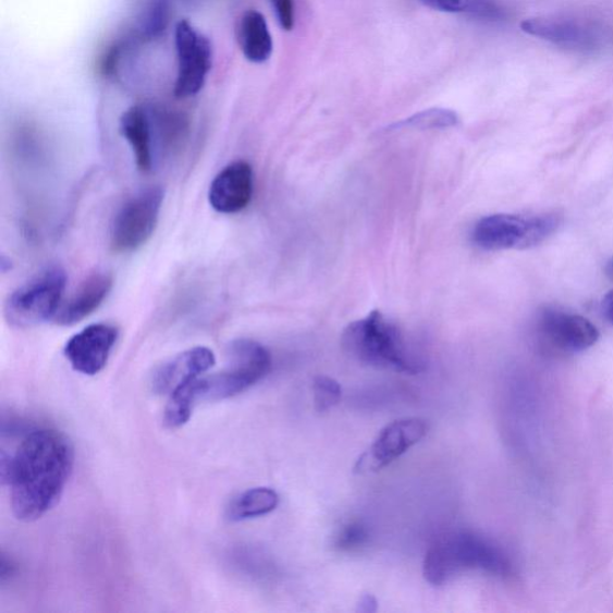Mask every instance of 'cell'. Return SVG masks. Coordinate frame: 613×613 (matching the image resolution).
Here are the masks:
<instances>
[{
	"mask_svg": "<svg viewBox=\"0 0 613 613\" xmlns=\"http://www.w3.org/2000/svg\"><path fill=\"white\" fill-rule=\"evenodd\" d=\"M556 212L532 216L496 213L474 228V243L487 250L528 249L545 242L561 225Z\"/></svg>",
	"mask_w": 613,
	"mask_h": 613,
	"instance_id": "obj_5",
	"label": "cell"
},
{
	"mask_svg": "<svg viewBox=\"0 0 613 613\" xmlns=\"http://www.w3.org/2000/svg\"><path fill=\"white\" fill-rule=\"evenodd\" d=\"M281 27L286 30H293L295 26V5L294 0H270Z\"/></svg>",
	"mask_w": 613,
	"mask_h": 613,
	"instance_id": "obj_23",
	"label": "cell"
},
{
	"mask_svg": "<svg viewBox=\"0 0 613 613\" xmlns=\"http://www.w3.org/2000/svg\"><path fill=\"white\" fill-rule=\"evenodd\" d=\"M459 123L456 113L442 108H432L425 112L417 113L402 123L394 125L396 128L410 127L417 130L449 128Z\"/></svg>",
	"mask_w": 613,
	"mask_h": 613,
	"instance_id": "obj_20",
	"label": "cell"
},
{
	"mask_svg": "<svg viewBox=\"0 0 613 613\" xmlns=\"http://www.w3.org/2000/svg\"><path fill=\"white\" fill-rule=\"evenodd\" d=\"M214 364L216 357L209 347L189 348L156 369L152 390L158 394L170 395L183 384L204 376Z\"/></svg>",
	"mask_w": 613,
	"mask_h": 613,
	"instance_id": "obj_14",
	"label": "cell"
},
{
	"mask_svg": "<svg viewBox=\"0 0 613 613\" xmlns=\"http://www.w3.org/2000/svg\"><path fill=\"white\" fill-rule=\"evenodd\" d=\"M177 75L174 84L176 99L194 98L206 86L212 69V45L208 36L186 20L175 27Z\"/></svg>",
	"mask_w": 613,
	"mask_h": 613,
	"instance_id": "obj_9",
	"label": "cell"
},
{
	"mask_svg": "<svg viewBox=\"0 0 613 613\" xmlns=\"http://www.w3.org/2000/svg\"><path fill=\"white\" fill-rule=\"evenodd\" d=\"M538 329L543 340L562 353L585 352L599 340V332L590 320L559 309L542 311Z\"/></svg>",
	"mask_w": 613,
	"mask_h": 613,
	"instance_id": "obj_11",
	"label": "cell"
},
{
	"mask_svg": "<svg viewBox=\"0 0 613 613\" xmlns=\"http://www.w3.org/2000/svg\"><path fill=\"white\" fill-rule=\"evenodd\" d=\"M163 199L161 187H149L120 208L111 232V246L117 254H131L148 243L159 223Z\"/></svg>",
	"mask_w": 613,
	"mask_h": 613,
	"instance_id": "obj_8",
	"label": "cell"
},
{
	"mask_svg": "<svg viewBox=\"0 0 613 613\" xmlns=\"http://www.w3.org/2000/svg\"><path fill=\"white\" fill-rule=\"evenodd\" d=\"M605 317L613 323V292L609 293L603 302Z\"/></svg>",
	"mask_w": 613,
	"mask_h": 613,
	"instance_id": "obj_26",
	"label": "cell"
},
{
	"mask_svg": "<svg viewBox=\"0 0 613 613\" xmlns=\"http://www.w3.org/2000/svg\"><path fill=\"white\" fill-rule=\"evenodd\" d=\"M120 134L127 140L140 172L152 170L154 127L146 107L134 106L120 118Z\"/></svg>",
	"mask_w": 613,
	"mask_h": 613,
	"instance_id": "obj_16",
	"label": "cell"
},
{
	"mask_svg": "<svg viewBox=\"0 0 613 613\" xmlns=\"http://www.w3.org/2000/svg\"><path fill=\"white\" fill-rule=\"evenodd\" d=\"M368 531L364 524L351 522L340 527L333 538V547L342 552L355 551L368 542Z\"/></svg>",
	"mask_w": 613,
	"mask_h": 613,
	"instance_id": "obj_22",
	"label": "cell"
},
{
	"mask_svg": "<svg viewBox=\"0 0 613 613\" xmlns=\"http://www.w3.org/2000/svg\"><path fill=\"white\" fill-rule=\"evenodd\" d=\"M237 40L252 63H266L273 51L272 36L266 17L259 11L249 10L240 21Z\"/></svg>",
	"mask_w": 613,
	"mask_h": 613,
	"instance_id": "obj_17",
	"label": "cell"
},
{
	"mask_svg": "<svg viewBox=\"0 0 613 613\" xmlns=\"http://www.w3.org/2000/svg\"><path fill=\"white\" fill-rule=\"evenodd\" d=\"M428 424L422 418L408 417L394 420L384 427L369 449L359 456L355 473L359 475L382 470L422 440Z\"/></svg>",
	"mask_w": 613,
	"mask_h": 613,
	"instance_id": "obj_10",
	"label": "cell"
},
{
	"mask_svg": "<svg viewBox=\"0 0 613 613\" xmlns=\"http://www.w3.org/2000/svg\"><path fill=\"white\" fill-rule=\"evenodd\" d=\"M468 571L508 576L513 572L510 556L486 537L468 531H455L440 537L426 555V580L441 586Z\"/></svg>",
	"mask_w": 613,
	"mask_h": 613,
	"instance_id": "obj_2",
	"label": "cell"
},
{
	"mask_svg": "<svg viewBox=\"0 0 613 613\" xmlns=\"http://www.w3.org/2000/svg\"><path fill=\"white\" fill-rule=\"evenodd\" d=\"M606 274L608 278L613 281V258L606 263Z\"/></svg>",
	"mask_w": 613,
	"mask_h": 613,
	"instance_id": "obj_27",
	"label": "cell"
},
{
	"mask_svg": "<svg viewBox=\"0 0 613 613\" xmlns=\"http://www.w3.org/2000/svg\"><path fill=\"white\" fill-rule=\"evenodd\" d=\"M112 287L111 273L96 271L89 274L77 291L60 306L54 322L60 327H71V324L88 318L103 304Z\"/></svg>",
	"mask_w": 613,
	"mask_h": 613,
	"instance_id": "obj_15",
	"label": "cell"
},
{
	"mask_svg": "<svg viewBox=\"0 0 613 613\" xmlns=\"http://www.w3.org/2000/svg\"><path fill=\"white\" fill-rule=\"evenodd\" d=\"M171 17V7L168 0H150L139 20L137 36L142 41H152L160 38L168 27Z\"/></svg>",
	"mask_w": 613,
	"mask_h": 613,
	"instance_id": "obj_19",
	"label": "cell"
},
{
	"mask_svg": "<svg viewBox=\"0 0 613 613\" xmlns=\"http://www.w3.org/2000/svg\"><path fill=\"white\" fill-rule=\"evenodd\" d=\"M378 603L375 597L370 594H365L360 597L358 603V611L363 612H375L377 611Z\"/></svg>",
	"mask_w": 613,
	"mask_h": 613,
	"instance_id": "obj_25",
	"label": "cell"
},
{
	"mask_svg": "<svg viewBox=\"0 0 613 613\" xmlns=\"http://www.w3.org/2000/svg\"><path fill=\"white\" fill-rule=\"evenodd\" d=\"M417 2L438 11L453 12V14L466 10V0H417Z\"/></svg>",
	"mask_w": 613,
	"mask_h": 613,
	"instance_id": "obj_24",
	"label": "cell"
},
{
	"mask_svg": "<svg viewBox=\"0 0 613 613\" xmlns=\"http://www.w3.org/2000/svg\"><path fill=\"white\" fill-rule=\"evenodd\" d=\"M271 366L272 358L266 346L252 340L234 341L226 348L225 369L195 380L197 403L233 399L266 378Z\"/></svg>",
	"mask_w": 613,
	"mask_h": 613,
	"instance_id": "obj_4",
	"label": "cell"
},
{
	"mask_svg": "<svg viewBox=\"0 0 613 613\" xmlns=\"http://www.w3.org/2000/svg\"><path fill=\"white\" fill-rule=\"evenodd\" d=\"M66 282L62 267L51 266L36 273L9 296L4 310L7 320L21 329L54 320L63 304Z\"/></svg>",
	"mask_w": 613,
	"mask_h": 613,
	"instance_id": "obj_6",
	"label": "cell"
},
{
	"mask_svg": "<svg viewBox=\"0 0 613 613\" xmlns=\"http://www.w3.org/2000/svg\"><path fill=\"white\" fill-rule=\"evenodd\" d=\"M279 503L280 496L273 489H249L232 500L226 507V518L235 523L259 518L278 508Z\"/></svg>",
	"mask_w": 613,
	"mask_h": 613,
	"instance_id": "obj_18",
	"label": "cell"
},
{
	"mask_svg": "<svg viewBox=\"0 0 613 613\" xmlns=\"http://www.w3.org/2000/svg\"><path fill=\"white\" fill-rule=\"evenodd\" d=\"M75 451L63 432L36 429L14 454L2 452V479L21 522H35L57 506L74 470Z\"/></svg>",
	"mask_w": 613,
	"mask_h": 613,
	"instance_id": "obj_1",
	"label": "cell"
},
{
	"mask_svg": "<svg viewBox=\"0 0 613 613\" xmlns=\"http://www.w3.org/2000/svg\"><path fill=\"white\" fill-rule=\"evenodd\" d=\"M118 329L108 323H94L71 336L64 353L76 371L96 376L106 367L118 340Z\"/></svg>",
	"mask_w": 613,
	"mask_h": 613,
	"instance_id": "obj_12",
	"label": "cell"
},
{
	"mask_svg": "<svg viewBox=\"0 0 613 613\" xmlns=\"http://www.w3.org/2000/svg\"><path fill=\"white\" fill-rule=\"evenodd\" d=\"M522 29L536 38L583 53L602 52L613 46V30L596 20L538 17L526 20Z\"/></svg>",
	"mask_w": 613,
	"mask_h": 613,
	"instance_id": "obj_7",
	"label": "cell"
},
{
	"mask_svg": "<svg viewBox=\"0 0 613 613\" xmlns=\"http://www.w3.org/2000/svg\"><path fill=\"white\" fill-rule=\"evenodd\" d=\"M344 352L357 363L378 369L417 375L422 364L408 348L394 322L372 310L367 317L348 324L342 335Z\"/></svg>",
	"mask_w": 613,
	"mask_h": 613,
	"instance_id": "obj_3",
	"label": "cell"
},
{
	"mask_svg": "<svg viewBox=\"0 0 613 613\" xmlns=\"http://www.w3.org/2000/svg\"><path fill=\"white\" fill-rule=\"evenodd\" d=\"M342 387L330 377L320 376L312 381V399L318 413H327L342 401Z\"/></svg>",
	"mask_w": 613,
	"mask_h": 613,
	"instance_id": "obj_21",
	"label": "cell"
},
{
	"mask_svg": "<svg viewBox=\"0 0 613 613\" xmlns=\"http://www.w3.org/2000/svg\"><path fill=\"white\" fill-rule=\"evenodd\" d=\"M252 196H254V171L245 161H236L223 168L209 188L211 208L225 214L245 210Z\"/></svg>",
	"mask_w": 613,
	"mask_h": 613,
	"instance_id": "obj_13",
	"label": "cell"
}]
</instances>
